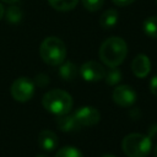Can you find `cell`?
Instances as JSON below:
<instances>
[{
	"label": "cell",
	"mask_w": 157,
	"mask_h": 157,
	"mask_svg": "<svg viewBox=\"0 0 157 157\" xmlns=\"http://www.w3.org/2000/svg\"><path fill=\"white\" fill-rule=\"evenodd\" d=\"M74 117L81 126H92V125L98 124V121L101 119V113L98 109L86 105V107L78 108L75 112Z\"/></svg>",
	"instance_id": "ba28073f"
},
{
	"label": "cell",
	"mask_w": 157,
	"mask_h": 157,
	"mask_svg": "<svg viewBox=\"0 0 157 157\" xmlns=\"http://www.w3.org/2000/svg\"><path fill=\"white\" fill-rule=\"evenodd\" d=\"M121 148L128 157H146L151 152L152 140L147 135L132 132L123 139Z\"/></svg>",
	"instance_id": "3957f363"
},
{
	"label": "cell",
	"mask_w": 157,
	"mask_h": 157,
	"mask_svg": "<svg viewBox=\"0 0 157 157\" xmlns=\"http://www.w3.org/2000/svg\"><path fill=\"white\" fill-rule=\"evenodd\" d=\"M55 157H83L82 152L76 148V147H72V146H65L63 148H60L56 153H55Z\"/></svg>",
	"instance_id": "ac0fdd59"
},
{
	"label": "cell",
	"mask_w": 157,
	"mask_h": 157,
	"mask_svg": "<svg viewBox=\"0 0 157 157\" xmlns=\"http://www.w3.org/2000/svg\"><path fill=\"white\" fill-rule=\"evenodd\" d=\"M156 2H157V0H156Z\"/></svg>",
	"instance_id": "83f0119b"
},
{
	"label": "cell",
	"mask_w": 157,
	"mask_h": 157,
	"mask_svg": "<svg viewBox=\"0 0 157 157\" xmlns=\"http://www.w3.org/2000/svg\"><path fill=\"white\" fill-rule=\"evenodd\" d=\"M48 2L58 11H70L76 7L78 0H48Z\"/></svg>",
	"instance_id": "9a60e30c"
},
{
	"label": "cell",
	"mask_w": 157,
	"mask_h": 157,
	"mask_svg": "<svg viewBox=\"0 0 157 157\" xmlns=\"http://www.w3.org/2000/svg\"><path fill=\"white\" fill-rule=\"evenodd\" d=\"M101 157H115L114 155H103V156H101Z\"/></svg>",
	"instance_id": "484cf974"
},
{
	"label": "cell",
	"mask_w": 157,
	"mask_h": 157,
	"mask_svg": "<svg viewBox=\"0 0 157 157\" xmlns=\"http://www.w3.org/2000/svg\"><path fill=\"white\" fill-rule=\"evenodd\" d=\"M112 1H113V4L117 5V6H129V5H131L135 0H112Z\"/></svg>",
	"instance_id": "7402d4cb"
},
{
	"label": "cell",
	"mask_w": 157,
	"mask_h": 157,
	"mask_svg": "<svg viewBox=\"0 0 157 157\" xmlns=\"http://www.w3.org/2000/svg\"><path fill=\"white\" fill-rule=\"evenodd\" d=\"M1 1H4V2H7V4H16L18 0H1Z\"/></svg>",
	"instance_id": "cb8c5ba5"
},
{
	"label": "cell",
	"mask_w": 157,
	"mask_h": 157,
	"mask_svg": "<svg viewBox=\"0 0 157 157\" xmlns=\"http://www.w3.org/2000/svg\"><path fill=\"white\" fill-rule=\"evenodd\" d=\"M36 157H48V156H45V155H37Z\"/></svg>",
	"instance_id": "4316f807"
},
{
	"label": "cell",
	"mask_w": 157,
	"mask_h": 157,
	"mask_svg": "<svg viewBox=\"0 0 157 157\" xmlns=\"http://www.w3.org/2000/svg\"><path fill=\"white\" fill-rule=\"evenodd\" d=\"M128 45L120 37H109L99 47V59L109 67H118L126 58Z\"/></svg>",
	"instance_id": "6da1fadb"
},
{
	"label": "cell",
	"mask_w": 157,
	"mask_h": 157,
	"mask_svg": "<svg viewBox=\"0 0 157 157\" xmlns=\"http://www.w3.org/2000/svg\"><path fill=\"white\" fill-rule=\"evenodd\" d=\"M117 22H118V12L117 10L113 9L105 10L99 17V25L103 28H113L117 25Z\"/></svg>",
	"instance_id": "4fadbf2b"
},
{
	"label": "cell",
	"mask_w": 157,
	"mask_h": 157,
	"mask_svg": "<svg viewBox=\"0 0 157 157\" xmlns=\"http://www.w3.org/2000/svg\"><path fill=\"white\" fill-rule=\"evenodd\" d=\"M112 98L119 107H131L136 102V92L129 85H119L114 88Z\"/></svg>",
	"instance_id": "52a82bcc"
},
{
	"label": "cell",
	"mask_w": 157,
	"mask_h": 157,
	"mask_svg": "<svg viewBox=\"0 0 157 157\" xmlns=\"http://www.w3.org/2000/svg\"><path fill=\"white\" fill-rule=\"evenodd\" d=\"M56 123H58L59 129L64 132H72V131H77L81 129V125L77 123L74 114L69 115V113H67L64 115H59L56 119Z\"/></svg>",
	"instance_id": "8fae6325"
},
{
	"label": "cell",
	"mask_w": 157,
	"mask_h": 157,
	"mask_svg": "<svg viewBox=\"0 0 157 157\" xmlns=\"http://www.w3.org/2000/svg\"><path fill=\"white\" fill-rule=\"evenodd\" d=\"M153 155H155V157H157V145H156L155 148H153Z\"/></svg>",
	"instance_id": "d4e9b609"
},
{
	"label": "cell",
	"mask_w": 157,
	"mask_h": 157,
	"mask_svg": "<svg viewBox=\"0 0 157 157\" xmlns=\"http://www.w3.org/2000/svg\"><path fill=\"white\" fill-rule=\"evenodd\" d=\"M78 74L87 82H97L104 77L105 70H104L103 65L99 64L98 61L90 60V61H86L81 65Z\"/></svg>",
	"instance_id": "8992f818"
},
{
	"label": "cell",
	"mask_w": 157,
	"mask_h": 157,
	"mask_svg": "<svg viewBox=\"0 0 157 157\" xmlns=\"http://www.w3.org/2000/svg\"><path fill=\"white\" fill-rule=\"evenodd\" d=\"M72 103V97L66 91L60 88L47 92L42 98V105L44 109L56 117L70 113Z\"/></svg>",
	"instance_id": "7a4b0ae2"
},
{
	"label": "cell",
	"mask_w": 157,
	"mask_h": 157,
	"mask_svg": "<svg viewBox=\"0 0 157 157\" xmlns=\"http://www.w3.org/2000/svg\"><path fill=\"white\" fill-rule=\"evenodd\" d=\"M78 71H77V67L76 65L72 63V61H63L60 64V67H59V75L63 80L65 81H72L76 78Z\"/></svg>",
	"instance_id": "7c38bea8"
},
{
	"label": "cell",
	"mask_w": 157,
	"mask_h": 157,
	"mask_svg": "<svg viewBox=\"0 0 157 157\" xmlns=\"http://www.w3.org/2000/svg\"><path fill=\"white\" fill-rule=\"evenodd\" d=\"M150 91L152 94L157 96V74H155L150 80Z\"/></svg>",
	"instance_id": "44dd1931"
},
{
	"label": "cell",
	"mask_w": 157,
	"mask_h": 157,
	"mask_svg": "<svg viewBox=\"0 0 157 157\" xmlns=\"http://www.w3.org/2000/svg\"><path fill=\"white\" fill-rule=\"evenodd\" d=\"M22 10L13 4H11V6L6 10V18L10 23H18L22 20Z\"/></svg>",
	"instance_id": "2e32d148"
},
{
	"label": "cell",
	"mask_w": 157,
	"mask_h": 157,
	"mask_svg": "<svg viewBox=\"0 0 157 157\" xmlns=\"http://www.w3.org/2000/svg\"><path fill=\"white\" fill-rule=\"evenodd\" d=\"M144 33L150 38H157V16L147 17L142 23Z\"/></svg>",
	"instance_id": "5bb4252c"
},
{
	"label": "cell",
	"mask_w": 157,
	"mask_h": 157,
	"mask_svg": "<svg viewBox=\"0 0 157 157\" xmlns=\"http://www.w3.org/2000/svg\"><path fill=\"white\" fill-rule=\"evenodd\" d=\"M131 70L136 77H146L151 71V61L148 56L145 54H137L131 61Z\"/></svg>",
	"instance_id": "9c48e42d"
},
{
	"label": "cell",
	"mask_w": 157,
	"mask_h": 157,
	"mask_svg": "<svg viewBox=\"0 0 157 157\" xmlns=\"http://www.w3.org/2000/svg\"><path fill=\"white\" fill-rule=\"evenodd\" d=\"M34 90H36L34 81H32L28 77H18L12 82L10 92L15 101L25 103L33 97Z\"/></svg>",
	"instance_id": "5b68a950"
},
{
	"label": "cell",
	"mask_w": 157,
	"mask_h": 157,
	"mask_svg": "<svg viewBox=\"0 0 157 157\" xmlns=\"http://www.w3.org/2000/svg\"><path fill=\"white\" fill-rule=\"evenodd\" d=\"M49 83V77L45 74H38L34 78V85H38L40 87H44Z\"/></svg>",
	"instance_id": "ffe728a7"
},
{
	"label": "cell",
	"mask_w": 157,
	"mask_h": 157,
	"mask_svg": "<svg viewBox=\"0 0 157 157\" xmlns=\"http://www.w3.org/2000/svg\"><path fill=\"white\" fill-rule=\"evenodd\" d=\"M39 54L44 63L49 65H60L65 60L66 47L61 39L56 37H48L40 43Z\"/></svg>",
	"instance_id": "277c9868"
},
{
	"label": "cell",
	"mask_w": 157,
	"mask_h": 157,
	"mask_svg": "<svg viewBox=\"0 0 157 157\" xmlns=\"http://www.w3.org/2000/svg\"><path fill=\"white\" fill-rule=\"evenodd\" d=\"M59 139L52 130H42L38 135V145L45 152H52L58 147Z\"/></svg>",
	"instance_id": "30bf717a"
},
{
	"label": "cell",
	"mask_w": 157,
	"mask_h": 157,
	"mask_svg": "<svg viewBox=\"0 0 157 157\" xmlns=\"http://www.w3.org/2000/svg\"><path fill=\"white\" fill-rule=\"evenodd\" d=\"M4 13H5V9H4V6H2V4L0 2V20L4 17Z\"/></svg>",
	"instance_id": "603a6c76"
},
{
	"label": "cell",
	"mask_w": 157,
	"mask_h": 157,
	"mask_svg": "<svg viewBox=\"0 0 157 157\" xmlns=\"http://www.w3.org/2000/svg\"><path fill=\"white\" fill-rule=\"evenodd\" d=\"M104 78H105V82L109 86H117L123 78L121 71L119 69H117V67H110V70L108 72H105Z\"/></svg>",
	"instance_id": "e0dca14e"
},
{
	"label": "cell",
	"mask_w": 157,
	"mask_h": 157,
	"mask_svg": "<svg viewBox=\"0 0 157 157\" xmlns=\"http://www.w3.org/2000/svg\"><path fill=\"white\" fill-rule=\"evenodd\" d=\"M81 2L86 10L93 12V11H98L99 9H102L104 0H81Z\"/></svg>",
	"instance_id": "d6986e66"
}]
</instances>
